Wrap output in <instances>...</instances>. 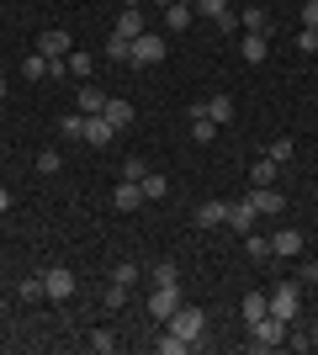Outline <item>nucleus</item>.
Returning <instances> with one entry per match:
<instances>
[{"mask_svg": "<svg viewBox=\"0 0 318 355\" xmlns=\"http://www.w3.org/2000/svg\"><path fill=\"white\" fill-rule=\"evenodd\" d=\"M64 64H69V74H75V80H85V74L96 69V53H85V48H75V53H69V59H64Z\"/></svg>", "mask_w": 318, "mask_h": 355, "instance_id": "nucleus-26", "label": "nucleus"}, {"mask_svg": "<svg viewBox=\"0 0 318 355\" xmlns=\"http://www.w3.org/2000/svg\"><path fill=\"white\" fill-rule=\"evenodd\" d=\"M112 32H117V37H143V32H149L143 27V6H122V16H117Z\"/></svg>", "mask_w": 318, "mask_h": 355, "instance_id": "nucleus-9", "label": "nucleus"}, {"mask_svg": "<svg viewBox=\"0 0 318 355\" xmlns=\"http://www.w3.org/2000/svg\"><path fill=\"white\" fill-rule=\"evenodd\" d=\"M59 170H64L59 148H43V154H37V175H59Z\"/></svg>", "mask_w": 318, "mask_h": 355, "instance_id": "nucleus-31", "label": "nucleus"}, {"mask_svg": "<svg viewBox=\"0 0 318 355\" xmlns=\"http://www.w3.org/2000/svg\"><path fill=\"white\" fill-rule=\"evenodd\" d=\"M218 32H228V37H233V32H244V27H239V11H223V16H218Z\"/></svg>", "mask_w": 318, "mask_h": 355, "instance_id": "nucleus-40", "label": "nucleus"}, {"mask_svg": "<svg viewBox=\"0 0 318 355\" xmlns=\"http://www.w3.org/2000/svg\"><path fill=\"white\" fill-rule=\"evenodd\" d=\"M16 297H27V302H37V297H43V276H27V282L16 286Z\"/></svg>", "mask_w": 318, "mask_h": 355, "instance_id": "nucleus-36", "label": "nucleus"}, {"mask_svg": "<svg viewBox=\"0 0 318 355\" xmlns=\"http://www.w3.org/2000/svg\"><path fill=\"white\" fill-rule=\"evenodd\" d=\"M271 254H303V234H297V228H281V234H271Z\"/></svg>", "mask_w": 318, "mask_h": 355, "instance_id": "nucleus-20", "label": "nucleus"}, {"mask_svg": "<svg viewBox=\"0 0 318 355\" xmlns=\"http://www.w3.org/2000/svg\"><path fill=\"white\" fill-rule=\"evenodd\" d=\"M186 350H191V340H181V334H170V329L159 334V355H186Z\"/></svg>", "mask_w": 318, "mask_h": 355, "instance_id": "nucleus-30", "label": "nucleus"}, {"mask_svg": "<svg viewBox=\"0 0 318 355\" xmlns=\"http://www.w3.org/2000/svg\"><path fill=\"white\" fill-rule=\"evenodd\" d=\"M133 64H138V69L165 64V43H159V32H143V37H133Z\"/></svg>", "mask_w": 318, "mask_h": 355, "instance_id": "nucleus-5", "label": "nucleus"}, {"mask_svg": "<svg viewBox=\"0 0 318 355\" xmlns=\"http://www.w3.org/2000/svg\"><path fill=\"white\" fill-rule=\"evenodd\" d=\"M276 175H281V164H276L271 154H260V159L249 164V186H276Z\"/></svg>", "mask_w": 318, "mask_h": 355, "instance_id": "nucleus-14", "label": "nucleus"}, {"mask_svg": "<svg viewBox=\"0 0 318 355\" xmlns=\"http://www.w3.org/2000/svg\"><path fill=\"white\" fill-rule=\"evenodd\" d=\"M0 96H6V80H0Z\"/></svg>", "mask_w": 318, "mask_h": 355, "instance_id": "nucleus-45", "label": "nucleus"}, {"mask_svg": "<svg viewBox=\"0 0 318 355\" xmlns=\"http://www.w3.org/2000/svg\"><path fill=\"white\" fill-rule=\"evenodd\" d=\"M265 154H271V159H276V164H287V159H292V138H276V144H271V148H265Z\"/></svg>", "mask_w": 318, "mask_h": 355, "instance_id": "nucleus-38", "label": "nucleus"}, {"mask_svg": "<svg viewBox=\"0 0 318 355\" xmlns=\"http://www.w3.org/2000/svg\"><path fill=\"white\" fill-rule=\"evenodd\" d=\"M138 186H143V202H165V196H170V180H165V175H154V170L138 180Z\"/></svg>", "mask_w": 318, "mask_h": 355, "instance_id": "nucleus-23", "label": "nucleus"}, {"mask_svg": "<svg viewBox=\"0 0 318 355\" xmlns=\"http://www.w3.org/2000/svg\"><path fill=\"white\" fill-rule=\"evenodd\" d=\"M101 117L112 122V128H127V122H133V106L122 101V96H106V106H101Z\"/></svg>", "mask_w": 318, "mask_h": 355, "instance_id": "nucleus-16", "label": "nucleus"}, {"mask_svg": "<svg viewBox=\"0 0 318 355\" xmlns=\"http://www.w3.org/2000/svg\"><path fill=\"white\" fill-rule=\"evenodd\" d=\"M43 297H53V302H64V297H75V270L53 266V270L43 276Z\"/></svg>", "mask_w": 318, "mask_h": 355, "instance_id": "nucleus-7", "label": "nucleus"}, {"mask_svg": "<svg viewBox=\"0 0 318 355\" xmlns=\"http://www.w3.org/2000/svg\"><path fill=\"white\" fill-rule=\"evenodd\" d=\"M112 282H117V286H133V282H138V266H133V260H117V270H112Z\"/></svg>", "mask_w": 318, "mask_h": 355, "instance_id": "nucleus-34", "label": "nucleus"}, {"mask_svg": "<svg viewBox=\"0 0 318 355\" xmlns=\"http://www.w3.org/2000/svg\"><path fill=\"white\" fill-rule=\"evenodd\" d=\"M265 302H271V313L281 318V324H292L297 308H303V286H297V282H276L271 292H265Z\"/></svg>", "mask_w": 318, "mask_h": 355, "instance_id": "nucleus-2", "label": "nucleus"}, {"mask_svg": "<svg viewBox=\"0 0 318 355\" xmlns=\"http://www.w3.org/2000/svg\"><path fill=\"white\" fill-rule=\"evenodd\" d=\"M197 223H202V228H218V223H228V202H202V207H197Z\"/></svg>", "mask_w": 318, "mask_h": 355, "instance_id": "nucleus-22", "label": "nucleus"}, {"mask_svg": "<svg viewBox=\"0 0 318 355\" xmlns=\"http://www.w3.org/2000/svg\"><path fill=\"white\" fill-rule=\"evenodd\" d=\"M165 329H170V334H181V340H191V350H197V340L207 334V313H202V308H186V302H181V308L170 313Z\"/></svg>", "mask_w": 318, "mask_h": 355, "instance_id": "nucleus-1", "label": "nucleus"}, {"mask_svg": "<svg viewBox=\"0 0 318 355\" xmlns=\"http://www.w3.org/2000/svg\"><path fill=\"white\" fill-rule=\"evenodd\" d=\"M21 74H27V80H48V59L37 53V48H32L27 59H21Z\"/></svg>", "mask_w": 318, "mask_h": 355, "instance_id": "nucleus-27", "label": "nucleus"}, {"mask_svg": "<svg viewBox=\"0 0 318 355\" xmlns=\"http://www.w3.org/2000/svg\"><path fill=\"white\" fill-rule=\"evenodd\" d=\"M244 329H249V345H255V350H276V345L287 340V324H281L276 313H265V318H255V324H244Z\"/></svg>", "mask_w": 318, "mask_h": 355, "instance_id": "nucleus-3", "label": "nucleus"}, {"mask_svg": "<svg viewBox=\"0 0 318 355\" xmlns=\"http://www.w3.org/2000/svg\"><path fill=\"white\" fill-rule=\"evenodd\" d=\"M149 282H154V286H165V282H181V270H175V260H159V266L149 270Z\"/></svg>", "mask_w": 318, "mask_h": 355, "instance_id": "nucleus-32", "label": "nucleus"}, {"mask_svg": "<svg viewBox=\"0 0 318 355\" xmlns=\"http://www.w3.org/2000/svg\"><path fill=\"white\" fill-rule=\"evenodd\" d=\"M303 27H318V0H308V6H303Z\"/></svg>", "mask_w": 318, "mask_h": 355, "instance_id": "nucleus-42", "label": "nucleus"}, {"mask_svg": "<svg viewBox=\"0 0 318 355\" xmlns=\"http://www.w3.org/2000/svg\"><path fill=\"white\" fill-rule=\"evenodd\" d=\"M249 202H255V212H287V196L276 186H249Z\"/></svg>", "mask_w": 318, "mask_h": 355, "instance_id": "nucleus-11", "label": "nucleus"}, {"mask_svg": "<svg viewBox=\"0 0 318 355\" xmlns=\"http://www.w3.org/2000/svg\"><path fill=\"white\" fill-rule=\"evenodd\" d=\"M191 16H197L191 0H170V6H165V27L170 32H186V27H191Z\"/></svg>", "mask_w": 318, "mask_h": 355, "instance_id": "nucleus-12", "label": "nucleus"}, {"mask_svg": "<svg viewBox=\"0 0 318 355\" xmlns=\"http://www.w3.org/2000/svg\"><path fill=\"white\" fill-rule=\"evenodd\" d=\"M106 59L112 64H133V37H117V32H112V37H106Z\"/></svg>", "mask_w": 318, "mask_h": 355, "instance_id": "nucleus-21", "label": "nucleus"}, {"mask_svg": "<svg viewBox=\"0 0 318 355\" xmlns=\"http://www.w3.org/2000/svg\"><path fill=\"white\" fill-rule=\"evenodd\" d=\"M112 202H117V212H138L143 207V186H138V180H117Z\"/></svg>", "mask_w": 318, "mask_h": 355, "instance_id": "nucleus-10", "label": "nucleus"}, {"mask_svg": "<svg viewBox=\"0 0 318 355\" xmlns=\"http://www.w3.org/2000/svg\"><path fill=\"white\" fill-rule=\"evenodd\" d=\"M37 53H43V59H69V53H75V37L64 27H48L43 37H37Z\"/></svg>", "mask_w": 318, "mask_h": 355, "instance_id": "nucleus-6", "label": "nucleus"}, {"mask_svg": "<svg viewBox=\"0 0 318 355\" xmlns=\"http://www.w3.org/2000/svg\"><path fill=\"white\" fill-rule=\"evenodd\" d=\"M101 106H106V96H101L96 85H85V90H80V112H85V117H96Z\"/></svg>", "mask_w": 318, "mask_h": 355, "instance_id": "nucleus-28", "label": "nucleus"}, {"mask_svg": "<svg viewBox=\"0 0 318 355\" xmlns=\"http://www.w3.org/2000/svg\"><path fill=\"white\" fill-rule=\"evenodd\" d=\"M255 202H249V191L239 196V202H228V228H233V234H249V228H255Z\"/></svg>", "mask_w": 318, "mask_h": 355, "instance_id": "nucleus-8", "label": "nucleus"}, {"mask_svg": "<svg viewBox=\"0 0 318 355\" xmlns=\"http://www.w3.org/2000/svg\"><path fill=\"white\" fill-rule=\"evenodd\" d=\"M0 212H11V186H0Z\"/></svg>", "mask_w": 318, "mask_h": 355, "instance_id": "nucleus-43", "label": "nucleus"}, {"mask_svg": "<svg viewBox=\"0 0 318 355\" xmlns=\"http://www.w3.org/2000/svg\"><path fill=\"white\" fill-rule=\"evenodd\" d=\"M244 64H265V53H271V43H265V32H244Z\"/></svg>", "mask_w": 318, "mask_h": 355, "instance_id": "nucleus-15", "label": "nucleus"}, {"mask_svg": "<svg viewBox=\"0 0 318 355\" xmlns=\"http://www.w3.org/2000/svg\"><path fill=\"white\" fill-rule=\"evenodd\" d=\"M85 345H91L96 355H112V350H117V334H112V329H96V334H91Z\"/></svg>", "mask_w": 318, "mask_h": 355, "instance_id": "nucleus-29", "label": "nucleus"}, {"mask_svg": "<svg viewBox=\"0 0 318 355\" xmlns=\"http://www.w3.org/2000/svg\"><path fill=\"white\" fill-rule=\"evenodd\" d=\"M202 112H207L218 128H228V122H233V96H212V101H202Z\"/></svg>", "mask_w": 318, "mask_h": 355, "instance_id": "nucleus-18", "label": "nucleus"}, {"mask_svg": "<svg viewBox=\"0 0 318 355\" xmlns=\"http://www.w3.org/2000/svg\"><path fill=\"white\" fill-rule=\"evenodd\" d=\"M244 250H249V260H271V239L249 234V239H244Z\"/></svg>", "mask_w": 318, "mask_h": 355, "instance_id": "nucleus-33", "label": "nucleus"}, {"mask_svg": "<svg viewBox=\"0 0 318 355\" xmlns=\"http://www.w3.org/2000/svg\"><path fill=\"white\" fill-rule=\"evenodd\" d=\"M117 175H122V180H143V175H149V164H143V159H127Z\"/></svg>", "mask_w": 318, "mask_h": 355, "instance_id": "nucleus-37", "label": "nucleus"}, {"mask_svg": "<svg viewBox=\"0 0 318 355\" xmlns=\"http://www.w3.org/2000/svg\"><path fill=\"white\" fill-rule=\"evenodd\" d=\"M197 11L207 16V21H218V16H223V11H233V6H228V0H197Z\"/></svg>", "mask_w": 318, "mask_h": 355, "instance_id": "nucleus-35", "label": "nucleus"}, {"mask_svg": "<svg viewBox=\"0 0 318 355\" xmlns=\"http://www.w3.org/2000/svg\"><path fill=\"white\" fill-rule=\"evenodd\" d=\"M59 138H85V112H64L59 117Z\"/></svg>", "mask_w": 318, "mask_h": 355, "instance_id": "nucleus-25", "label": "nucleus"}, {"mask_svg": "<svg viewBox=\"0 0 318 355\" xmlns=\"http://www.w3.org/2000/svg\"><path fill=\"white\" fill-rule=\"evenodd\" d=\"M101 302H106V308H122V302H127V286H117V282H112V292H106Z\"/></svg>", "mask_w": 318, "mask_h": 355, "instance_id": "nucleus-41", "label": "nucleus"}, {"mask_svg": "<svg viewBox=\"0 0 318 355\" xmlns=\"http://www.w3.org/2000/svg\"><path fill=\"white\" fill-rule=\"evenodd\" d=\"M191 138H197V144H212V138H218V122H212L202 106H191Z\"/></svg>", "mask_w": 318, "mask_h": 355, "instance_id": "nucleus-19", "label": "nucleus"}, {"mask_svg": "<svg viewBox=\"0 0 318 355\" xmlns=\"http://www.w3.org/2000/svg\"><path fill=\"white\" fill-rule=\"evenodd\" d=\"M308 345H313V350H318V334H308Z\"/></svg>", "mask_w": 318, "mask_h": 355, "instance_id": "nucleus-44", "label": "nucleus"}, {"mask_svg": "<svg viewBox=\"0 0 318 355\" xmlns=\"http://www.w3.org/2000/svg\"><path fill=\"white\" fill-rule=\"evenodd\" d=\"M297 48H303V53H318V27H303V32H297Z\"/></svg>", "mask_w": 318, "mask_h": 355, "instance_id": "nucleus-39", "label": "nucleus"}, {"mask_svg": "<svg viewBox=\"0 0 318 355\" xmlns=\"http://www.w3.org/2000/svg\"><path fill=\"white\" fill-rule=\"evenodd\" d=\"M112 133H117V128H112L101 112H96V117H85V144H91V148H106V144H112Z\"/></svg>", "mask_w": 318, "mask_h": 355, "instance_id": "nucleus-13", "label": "nucleus"}, {"mask_svg": "<svg viewBox=\"0 0 318 355\" xmlns=\"http://www.w3.org/2000/svg\"><path fill=\"white\" fill-rule=\"evenodd\" d=\"M127 6H143V0H127Z\"/></svg>", "mask_w": 318, "mask_h": 355, "instance_id": "nucleus-46", "label": "nucleus"}, {"mask_svg": "<svg viewBox=\"0 0 318 355\" xmlns=\"http://www.w3.org/2000/svg\"><path fill=\"white\" fill-rule=\"evenodd\" d=\"M239 27H244V32H271V11H265V6L255 0V6H244Z\"/></svg>", "mask_w": 318, "mask_h": 355, "instance_id": "nucleus-17", "label": "nucleus"}, {"mask_svg": "<svg viewBox=\"0 0 318 355\" xmlns=\"http://www.w3.org/2000/svg\"><path fill=\"white\" fill-rule=\"evenodd\" d=\"M265 313H271L265 292H244V324H255V318H265Z\"/></svg>", "mask_w": 318, "mask_h": 355, "instance_id": "nucleus-24", "label": "nucleus"}, {"mask_svg": "<svg viewBox=\"0 0 318 355\" xmlns=\"http://www.w3.org/2000/svg\"><path fill=\"white\" fill-rule=\"evenodd\" d=\"M181 308V282H165V286H154L149 297V318L154 324H170V313Z\"/></svg>", "mask_w": 318, "mask_h": 355, "instance_id": "nucleus-4", "label": "nucleus"}, {"mask_svg": "<svg viewBox=\"0 0 318 355\" xmlns=\"http://www.w3.org/2000/svg\"><path fill=\"white\" fill-rule=\"evenodd\" d=\"M0 308H6V297H0Z\"/></svg>", "mask_w": 318, "mask_h": 355, "instance_id": "nucleus-47", "label": "nucleus"}]
</instances>
